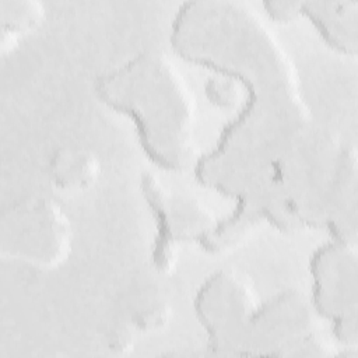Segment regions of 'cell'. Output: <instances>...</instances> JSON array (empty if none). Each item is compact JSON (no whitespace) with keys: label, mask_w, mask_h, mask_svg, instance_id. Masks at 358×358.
I'll return each instance as SVG.
<instances>
[{"label":"cell","mask_w":358,"mask_h":358,"mask_svg":"<svg viewBox=\"0 0 358 358\" xmlns=\"http://www.w3.org/2000/svg\"><path fill=\"white\" fill-rule=\"evenodd\" d=\"M99 96L134 120L154 162L180 169L194 154V98L175 64L161 52L138 55L99 78Z\"/></svg>","instance_id":"1"},{"label":"cell","mask_w":358,"mask_h":358,"mask_svg":"<svg viewBox=\"0 0 358 358\" xmlns=\"http://www.w3.org/2000/svg\"><path fill=\"white\" fill-rule=\"evenodd\" d=\"M70 224L50 199L31 196L1 215V256L39 268L59 266L69 255Z\"/></svg>","instance_id":"2"},{"label":"cell","mask_w":358,"mask_h":358,"mask_svg":"<svg viewBox=\"0 0 358 358\" xmlns=\"http://www.w3.org/2000/svg\"><path fill=\"white\" fill-rule=\"evenodd\" d=\"M256 309L249 281L236 271H220L199 289L196 310L210 333L211 347H242L250 316Z\"/></svg>","instance_id":"3"},{"label":"cell","mask_w":358,"mask_h":358,"mask_svg":"<svg viewBox=\"0 0 358 358\" xmlns=\"http://www.w3.org/2000/svg\"><path fill=\"white\" fill-rule=\"evenodd\" d=\"M315 305L337 323L355 331L357 253L354 245L338 241L323 245L312 256Z\"/></svg>","instance_id":"4"},{"label":"cell","mask_w":358,"mask_h":358,"mask_svg":"<svg viewBox=\"0 0 358 358\" xmlns=\"http://www.w3.org/2000/svg\"><path fill=\"white\" fill-rule=\"evenodd\" d=\"M144 193L157 214L159 227L154 262L161 270L168 271L176 262V241L201 239L217 222L206 206L192 197L172 196L152 176L144 178Z\"/></svg>","instance_id":"5"},{"label":"cell","mask_w":358,"mask_h":358,"mask_svg":"<svg viewBox=\"0 0 358 358\" xmlns=\"http://www.w3.org/2000/svg\"><path fill=\"white\" fill-rule=\"evenodd\" d=\"M357 7V1H302L298 14L309 17L333 48L355 55Z\"/></svg>","instance_id":"6"},{"label":"cell","mask_w":358,"mask_h":358,"mask_svg":"<svg viewBox=\"0 0 358 358\" xmlns=\"http://www.w3.org/2000/svg\"><path fill=\"white\" fill-rule=\"evenodd\" d=\"M99 172L94 154L81 148H66L50 162V182L62 192H80L91 186Z\"/></svg>","instance_id":"7"},{"label":"cell","mask_w":358,"mask_h":358,"mask_svg":"<svg viewBox=\"0 0 358 358\" xmlns=\"http://www.w3.org/2000/svg\"><path fill=\"white\" fill-rule=\"evenodd\" d=\"M1 15V49L15 45L20 34L35 28L43 18V6L32 0H3Z\"/></svg>","instance_id":"8"},{"label":"cell","mask_w":358,"mask_h":358,"mask_svg":"<svg viewBox=\"0 0 358 358\" xmlns=\"http://www.w3.org/2000/svg\"><path fill=\"white\" fill-rule=\"evenodd\" d=\"M298 6L296 1H266L264 7L267 11L275 18V20H291L298 14Z\"/></svg>","instance_id":"9"}]
</instances>
